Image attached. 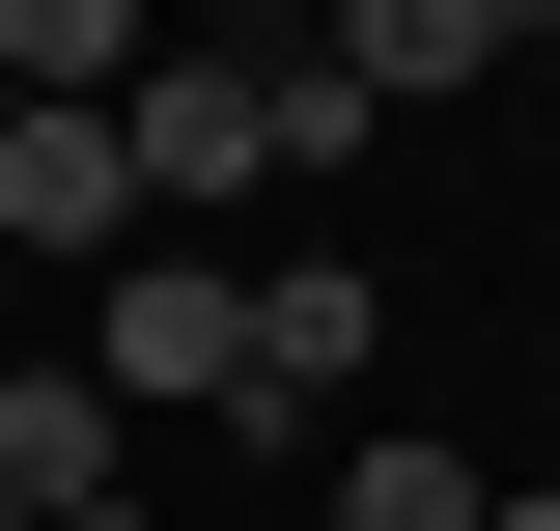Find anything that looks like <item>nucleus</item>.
Here are the masks:
<instances>
[{"instance_id":"obj_1","label":"nucleus","mask_w":560,"mask_h":531,"mask_svg":"<svg viewBox=\"0 0 560 531\" xmlns=\"http://www.w3.org/2000/svg\"><path fill=\"white\" fill-rule=\"evenodd\" d=\"M84 392H113V420H224V392H253V280H224V252H113V280H84Z\"/></svg>"},{"instance_id":"obj_2","label":"nucleus","mask_w":560,"mask_h":531,"mask_svg":"<svg viewBox=\"0 0 560 531\" xmlns=\"http://www.w3.org/2000/svg\"><path fill=\"white\" fill-rule=\"evenodd\" d=\"M113 140H140V224L197 252V224L280 168V84H253V57H140V113H113Z\"/></svg>"},{"instance_id":"obj_3","label":"nucleus","mask_w":560,"mask_h":531,"mask_svg":"<svg viewBox=\"0 0 560 531\" xmlns=\"http://www.w3.org/2000/svg\"><path fill=\"white\" fill-rule=\"evenodd\" d=\"M364 335H393V280H364V252H280V280H253V392H224V420H253V448L337 420V448H364Z\"/></svg>"},{"instance_id":"obj_4","label":"nucleus","mask_w":560,"mask_h":531,"mask_svg":"<svg viewBox=\"0 0 560 531\" xmlns=\"http://www.w3.org/2000/svg\"><path fill=\"white\" fill-rule=\"evenodd\" d=\"M113 475H140V420L84 392V335H57V364H0V504H28V531H113Z\"/></svg>"},{"instance_id":"obj_5","label":"nucleus","mask_w":560,"mask_h":531,"mask_svg":"<svg viewBox=\"0 0 560 531\" xmlns=\"http://www.w3.org/2000/svg\"><path fill=\"white\" fill-rule=\"evenodd\" d=\"M308 57H337L364 113H420V84H504V0H337Z\"/></svg>"},{"instance_id":"obj_6","label":"nucleus","mask_w":560,"mask_h":531,"mask_svg":"<svg viewBox=\"0 0 560 531\" xmlns=\"http://www.w3.org/2000/svg\"><path fill=\"white\" fill-rule=\"evenodd\" d=\"M337 531H504V504H477V448H420V420H364V448H337Z\"/></svg>"},{"instance_id":"obj_7","label":"nucleus","mask_w":560,"mask_h":531,"mask_svg":"<svg viewBox=\"0 0 560 531\" xmlns=\"http://www.w3.org/2000/svg\"><path fill=\"white\" fill-rule=\"evenodd\" d=\"M504 531H560V504H504Z\"/></svg>"},{"instance_id":"obj_8","label":"nucleus","mask_w":560,"mask_h":531,"mask_svg":"<svg viewBox=\"0 0 560 531\" xmlns=\"http://www.w3.org/2000/svg\"><path fill=\"white\" fill-rule=\"evenodd\" d=\"M0 531H28V504H0Z\"/></svg>"}]
</instances>
